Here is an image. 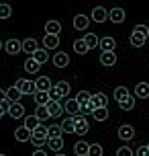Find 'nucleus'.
I'll return each instance as SVG.
<instances>
[{
  "label": "nucleus",
  "instance_id": "f257e3e1",
  "mask_svg": "<svg viewBox=\"0 0 149 156\" xmlns=\"http://www.w3.org/2000/svg\"><path fill=\"white\" fill-rule=\"evenodd\" d=\"M15 86L18 88V90H21V94H35V93H37V86H35V80H27V78H18Z\"/></svg>",
  "mask_w": 149,
  "mask_h": 156
},
{
  "label": "nucleus",
  "instance_id": "f03ea898",
  "mask_svg": "<svg viewBox=\"0 0 149 156\" xmlns=\"http://www.w3.org/2000/svg\"><path fill=\"white\" fill-rule=\"evenodd\" d=\"M118 138L125 140V142L133 140V138H135V127H133V125H129V123H123L121 127H118Z\"/></svg>",
  "mask_w": 149,
  "mask_h": 156
},
{
  "label": "nucleus",
  "instance_id": "7ed1b4c3",
  "mask_svg": "<svg viewBox=\"0 0 149 156\" xmlns=\"http://www.w3.org/2000/svg\"><path fill=\"white\" fill-rule=\"evenodd\" d=\"M4 49H6V54L16 55L18 51H23V41H18V39H8L6 45H4Z\"/></svg>",
  "mask_w": 149,
  "mask_h": 156
},
{
  "label": "nucleus",
  "instance_id": "20e7f679",
  "mask_svg": "<svg viewBox=\"0 0 149 156\" xmlns=\"http://www.w3.org/2000/svg\"><path fill=\"white\" fill-rule=\"evenodd\" d=\"M90 103H92V107H94V109H102V107H106V105H108V97H106L104 93H96V94H92Z\"/></svg>",
  "mask_w": 149,
  "mask_h": 156
},
{
  "label": "nucleus",
  "instance_id": "39448f33",
  "mask_svg": "<svg viewBox=\"0 0 149 156\" xmlns=\"http://www.w3.org/2000/svg\"><path fill=\"white\" fill-rule=\"evenodd\" d=\"M74 121H76V133H78V136H84V133L90 129V125H88V121H86L84 115H76Z\"/></svg>",
  "mask_w": 149,
  "mask_h": 156
},
{
  "label": "nucleus",
  "instance_id": "423d86ee",
  "mask_svg": "<svg viewBox=\"0 0 149 156\" xmlns=\"http://www.w3.org/2000/svg\"><path fill=\"white\" fill-rule=\"evenodd\" d=\"M92 21L94 23H104V21H108V10L106 8H102V6H96L94 10H92Z\"/></svg>",
  "mask_w": 149,
  "mask_h": 156
},
{
  "label": "nucleus",
  "instance_id": "0eeeda50",
  "mask_svg": "<svg viewBox=\"0 0 149 156\" xmlns=\"http://www.w3.org/2000/svg\"><path fill=\"white\" fill-rule=\"evenodd\" d=\"M68 64H70V55L65 54V51H57L53 55V66L55 68H68Z\"/></svg>",
  "mask_w": 149,
  "mask_h": 156
},
{
  "label": "nucleus",
  "instance_id": "6e6552de",
  "mask_svg": "<svg viewBox=\"0 0 149 156\" xmlns=\"http://www.w3.org/2000/svg\"><path fill=\"white\" fill-rule=\"evenodd\" d=\"M8 115L12 117V119H23L25 117V105L23 103H12L10 109H8Z\"/></svg>",
  "mask_w": 149,
  "mask_h": 156
},
{
  "label": "nucleus",
  "instance_id": "1a4fd4ad",
  "mask_svg": "<svg viewBox=\"0 0 149 156\" xmlns=\"http://www.w3.org/2000/svg\"><path fill=\"white\" fill-rule=\"evenodd\" d=\"M61 105H63V111H65V113H70V115H74V117L80 113V105H78L76 99H68V101L61 103Z\"/></svg>",
  "mask_w": 149,
  "mask_h": 156
},
{
  "label": "nucleus",
  "instance_id": "9d476101",
  "mask_svg": "<svg viewBox=\"0 0 149 156\" xmlns=\"http://www.w3.org/2000/svg\"><path fill=\"white\" fill-rule=\"evenodd\" d=\"M100 64L106 66V68L114 66V64H117V54H114V51H102L100 54Z\"/></svg>",
  "mask_w": 149,
  "mask_h": 156
},
{
  "label": "nucleus",
  "instance_id": "9b49d317",
  "mask_svg": "<svg viewBox=\"0 0 149 156\" xmlns=\"http://www.w3.org/2000/svg\"><path fill=\"white\" fill-rule=\"evenodd\" d=\"M61 33V23L59 21H47L45 23V35H59Z\"/></svg>",
  "mask_w": 149,
  "mask_h": 156
},
{
  "label": "nucleus",
  "instance_id": "f8f14e48",
  "mask_svg": "<svg viewBox=\"0 0 149 156\" xmlns=\"http://www.w3.org/2000/svg\"><path fill=\"white\" fill-rule=\"evenodd\" d=\"M45 107H47V111H49V117H53V119H57V117L63 113V105H61V103H53V101H49Z\"/></svg>",
  "mask_w": 149,
  "mask_h": 156
},
{
  "label": "nucleus",
  "instance_id": "ddd939ff",
  "mask_svg": "<svg viewBox=\"0 0 149 156\" xmlns=\"http://www.w3.org/2000/svg\"><path fill=\"white\" fill-rule=\"evenodd\" d=\"M88 25H90V19H88L86 15H76L74 16V29L84 31V29H88Z\"/></svg>",
  "mask_w": 149,
  "mask_h": 156
},
{
  "label": "nucleus",
  "instance_id": "4468645a",
  "mask_svg": "<svg viewBox=\"0 0 149 156\" xmlns=\"http://www.w3.org/2000/svg\"><path fill=\"white\" fill-rule=\"evenodd\" d=\"M35 86H37V90H41V93H49V88H51V80H49L47 76H39L37 80H35Z\"/></svg>",
  "mask_w": 149,
  "mask_h": 156
},
{
  "label": "nucleus",
  "instance_id": "2eb2a0df",
  "mask_svg": "<svg viewBox=\"0 0 149 156\" xmlns=\"http://www.w3.org/2000/svg\"><path fill=\"white\" fill-rule=\"evenodd\" d=\"M108 19H110V21H112V23H123V21H125V10H123V8H117V6H114V8H112V10H110V12H108Z\"/></svg>",
  "mask_w": 149,
  "mask_h": 156
},
{
  "label": "nucleus",
  "instance_id": "dca6fc26",
  "mask_svg": "<svg viewBox=\"0 0 149 156\" xmlns=\"http://www.w3.org/2000/svg\"><path fill=\"white\" fill-rule=\"evenodd\" d=\"M15 138L18 142H31V138H33V132H29V129H27V127H18V129H16L15 132Z\"/></svg>",
  "mask_w": 149,
  "mask_h": 156
},
{
  "label": "nucleus",
  "instance_id": "f3484780",
  "mask_svg": "<svg viewBox=\"0 0 149 156\" xmlns=\"http://www.w3.org/2000/svg\"><path fill=\"white\" fill-rule=\"evenodd\" d=\"M129 39H131V45H133V47H143V45H145V41H147V35H141V33L133 31Z\"/></svg>",
  "mask_w": 149,
  "mask_h": 156
},
{
  "label": "nucleus",
  "instance_id": "a211bd4d",
  "mask_svg": "<svg viewBox=\"0 0 149 156\" xmlns=\"http://www.w3.org/2000/svg\"><path fill=\"white\" fill-rule=\"evenodd\" d=\"M31 58H33V60H35V62H39L41 66H43V64H45V62H49V51H47V49H45V47H43V49H41V47H39V49H37V51H35V54H33Z\"/></svg>",
  "mask_w": 149,
  "mask_h": 156
},
{
  "label": "nucleus",
  "instance_id": "6ab92c4d",
  "mask_svg": "<svg viewBox=\"0 0 149 156\" xmlns=\"http://www.w3.org/2000/svg\"><path fill=\"white\" fill-rule=\"evenodd\" d=\"M88 150H90V144L84 142V140H80V142L74 144V152H76L78 156H88Z\"/></svg>",
  "mask_w": 149,
  "mask_h": 156
},
{
  "label": "nucleus",
  "instance_id": "aec40b11",
  "mask_svg": "<svg viewBox=\"0 0 149 156\" xmlns=\"http://www.w3.org/2000/svg\"><path fill=\"white\" fill-rule=\"evenodd\" d=\"M70 82H68V80H59V82H57V84H55V90H57V93H59V97H61V99H65V97H68V94H70Z\"/></svg>",
  "mask_w": 149,
  "mask_h": 156
},
{
  "label": "nucleus",
  "instance_id": "412c9836",
  "mask_svg": "<svg viewBox=\"0 0 149 156\" xmlns=\"http://www.w3.org/2000/svg\"><path fill=\"white\" fill-rule=\"evenodd\" d=\"M21 97L23 94H21V90L16 86H10L6 90V101H10V103H21Z\"/></svg>",
  "mask_w": 149,
  "mask_h": 156
},
{
  "label": "nucleus",
  "instance_id": "4be33fe9",
  "mask_svg": "<svg viewBox=\"0 0 149 156\" xmlns=\"http://www.w3.org/2000/svg\"><path fill=\"white\" fill-rule=\"evenodd\" d=\"M135 97H139V99H147V97H149V84H147V82H139V84L135 86Z\"/></svg>",
  "mask_w": 149,
  "mask_h": 156
},
{
  "label": "nucleus",
  "instance_id": "5701e85b",
  "mask_svg": "<svg viewBox=\"0 0 149 156\" xmlns=\"http://www.w3.org/2000/svg\"><path fill=\"white\" fill-rule=\"evenodd\" d=\"M47 146L51 152H61L63 148V138H49L47 140Z\"/></svg>",
  "mask_w": 149,
  "mask_h": 156
},
{
  "label": "nucleus",
  "instance_id": "b1692460",
  "mask_svg": "<svg viewBox=\"0 0 149 156\" xmlns=\"http://www.w3.org/2000/svg\"><path fill=\"white\" fill-rule=\"evenodd\" d=\"M39 49V45H37V41L33 37H29V39H25L23 41V51H27V54H35Z\"/></svg>",
  "mask_w": 149,
  "mask_h": 156
},
{
  "label": "nucleus",
  "instance_id": "393cba45",
  "mask_svg": "<svg viewBox=\"0 0 149 156\" xmlns=\"http://www.w3.org/2000/svg\"><path fill=\"white\" fill-rule=\"evenodd\" d=\"M25 70L29 72V74H37V72L41 70V64L35 62L33 58H29V60H25Z\"/></svg>",
  "mask_w": 149,
  "mask_h": 156
},
{
  "label": "nucleus",
  "instance_id": "a878e982",
  "mask_svg": "<svg viewBox=\"0 0 149 156\" xmlns=\"http://www.w3.org/2000/svg\"><path fill=\"white\" fill-rule=\"evenodd\" d=\"M43 45H45V49H55V47L59 45V37H55V35H45V37H43Z\"/></svg>",
  "mask_w": 149,
  "mask_h": 156
},
{
  "label": "nucleus",
  "instance_id": "bb28decb",
  "mask_svg": "<svg viewBox=\"0 0 149 156\" xmlns=\"http://www.w3.org/2000/svg\"><path fill=\"white\" fill-rule=\"evenodd\" d=\"M74 51H76V54H80V55H84V54H88V51H90V49H88V45H86V41H84V37L74 41Z\"/></svg>",
  "mask_w": 149,
  "mask_h": 156
},
{
  "label": "nucleus",
  "instance_id": "cd10ccee",
  "mask_svg": "<svg viewBox=\"0 0 149 156\" xmlns=\"http://www.w3.org/2000/svg\"><path fill=\"white\" fill-rule=\"evenodd\" d=\"M98 45H100L102 51H114V39L112 37H102Z\"/></svg>",
  "mask_w": 149,
  "mask_h": 156
},
{
  "label": "nucleus",
  "instance_id": "c85d7f7f",
  "mask_svg": "<svg viewBox=\"0 0 149 156\" xmlns=\"http://www.w3.org/2000/svg\"><path fill=\"white\" fill-rule=\"evenodd\" d=\"M84 41H86L88 49H94V47H98V43H100V39H98V35H96V33H86Z\"/></svg>",
  "mask_w": 149,
  "mask_h": 156
},
{
  "label": "nucleus",
  "instance_id": "c756f323",
  "mask_svg": "<svg viewBox=\"0 0 149 156\" xmlns=\"http://www.w3.org/2000/svg\"><path fill=\"white\" fill-rule=\"evenodd\" d=\"M129 94H131V93H129L127 86H117V88H114V99H117V103H123Z\"/></svg>",
  "mask_w": 149,
  "mask_h": 156
},
{
  "label": "nucleus",
  "instance_id": "7c9ffc66",
  "mask_svg": "<svg viewBox=\"0 0 149 156\" xmlns=\"http://www.w3.org/2000/svg\"><path fill=\"white\" fill-rule=\"evenodd\" d=\"M61 129L68 133H76V121H74V117H68V119H63L61 121Z\"/></svg>",
  "mask_w": 149,
  "mask_h": 156
},
{
  "label": "nucleus",
  "instance_id": "2f4dec72",
  "mask_svg": "<svg viewBox=\"0 0 149 156\" xmlns=\"http://www.w3.org/2000/svg\"><path fill=\"white\" fill-rule=\"evenodd\" d=\"M25 127L29 129V132H35L37 127H39V119L35 115H29V117H25Z\"/></svg>",
  "mask_w": 149,
  "mask_h": 156
},
{
  "label": "nucleus",
  "instance_id": "473e14b6",
  "mask_svg": "<svg viewBox=\"0 0 149 156\" xmlns=\"http://www.w3.org/2000/svg\"><path fill=\"white\" fill-rule=\"evenodd\" d=\"M118 107H121L123 111H133L135 109V97H133V94H129L123 103H118Z\"/></svg>",
  "mask_w": 149,
  "mask_h": 156
},
{
  "label": "nucleus",
  "instance_id": "72a5a7b5",
  "mask_svg": "<svg viewBox=\"0 0 149 156\" xmlns=\"http://www.w3.org/2000/svg\"><path fill=\"white\" fill-rule=\"evenodd\" d=\"M35 117L39 119V121H45V119H49V111L45 105H37V109H35Z\"/></svg>",
  "mask_w": 149,
  "mask_h": 156
},
{
  "label": "nucleus",
  "instance_id": "f704fd0d",
  "mask_svg": "<svg viewBox=\"0 0 149 156\" xmlns=\"http://www.w3.org/2000/svg\"><path fill=\"white\" fill-rule=\"evenodd\" d=\"M92 115H94V119L98 121V123H100V121H106V119H108V109H106V107H102V109H94Z\"/></svg>",
  "mask_w": 149,
  "mask_h": 156
},
{
  "label": "nucleus",
  "instance_id": "c9c22d12",
  "mask_svg": "<svg viewBox=\"0 0 149 156\" xmlns=\"http://www.w3.org/2000/svg\"><path fill=\"white\" fill-rule=\"evenodd\" d=\"M90 99H92V94L88 93V90H80V93L76 94V101H78V105H84V103H90Z\"/></svg>",
  "mask_w": 149,
  "mask_h": 156
},
{
  "label": "nucleus",
  "instance_id": "e433bc0d",
  "mask_svg": "<svg viewBox=\"0 0 149 156\" xmlns=\"http://www.w3.org/2000/svg\"><path fill=\"white\" fill-rule=\"evenodd\" d=\"M61 133H63L61 125H49V129H47L49 138H61Z\"/></svg>",
  "mask_w": 149,
  "mask_h": 156
},
{
  "label": "nucleus",
  "instance_id": "4c0bfd02",
  "mask_svg": "<svg viewBox=\"0 0 149 156\" xmlns=\"http://www.w3.org/2000/svg\"><path fill=\"white\" fill-rule=\"evenodd\" d=\"M35 101H37V105H47L49 103V93H41V90H37V93H35Z\"/></svg>",
  "mask_w": 149,
  "mask_h": 156
},
{
  "label": "nucleus",
  "instance_id": "58836bf2",
  "mask_svg": "<svg viewBox=\"0 0 149 156\" xmlns=\"http://www.w3.org/2000/svg\"><path fill=\"white\" fill-rule=\"evenodd\" d=\"M47 125H43V123H39V127H37V129H35V132H33V136H35V138H47L49 140V136H47Z\"/></svg>",
  "mask_w": 149,
  "mask_h": 156
},
{
  "label": "nucleus",
  "instance_id": "ea45409f",
  "mask_svg": "<svg viewBox=\"0 0 149 156\" xmlns=\"http://www.w3.org/2000/svg\"><path fill=\"white\" fill-rule=\"evenodd\" d=\"M104 150H102L100 144H90V150H88V156H102Z\"/></svg>",
  "mask_w": 149,
  "mask_h": 156
},
{
  "label": "nucleus",
  "instance_id": "a19ab883",
  "mask_svg": "<svg viewBox=\"0 0 149 156\" xmlns=\"http://www.w3.org/2000/svg\"><path fill=\"white\" fill-rule=\"evenodd\" d=\"M12 15V8H10V4H0V19H8V16Z\"/></svg>",
  "mask_w": 149,
  "mask_h": 156
},
{
  "label": "nucleus",
  "instance_id": "79ce46f5",
  "mask_svg": "<svg viewBox=\"0 0 149 156\" xmlns=\"http://www.w3.org/2000/svg\"><path fill=\"white\" fill-rule=\"evenodd\" d=\"M31 144L39 150V148H43V146L47 144V138H35V136H33V138H31Z\"/></svg>",
  "mask_w": 149,
  "mask_h": 156
},
{
  "label": "nucleus",
  "instance_id": "37998d69",
  "mask_svg": "<svg viewBox=\"0 0 149 156\" xmlns=\"http://www.w3.org/2000/svg\"><path fill=\"white\" fill-rule=\"evenodd\" d=\"M80 113H82V115H86V113H94L92 103H84V105H80Z\"/></svg>",
  "mask_w": 149,
  "mask_h": 156
},
{
  "label": "nucleus",
  "instance_id": "c03bdc74",
  "mask_svg": "<svg viewBox=\"0 0 149 156\" xmlns=\"http://www.w3.org/2000/svg\"><path fill=\"white\" fill-rule=\"evenodd\" d=\"M117 156H133V150L129 148V146H121L117 150Z\"/></svg>",
  "mask_w": 149,
  "mask_h": 156
},
{
  "label": "nucleus",
  "instance_id": "a18cd8bd",
  "mask_svg": "<svg viewBox=\"0 0 149 156\" xmlns=\"http://www.w3.org/2000/svg\"><path fill=\"white\" fill-rule=\"evenodd\" d=\"M59 99H61V97H59V93L55 90V86H51V88H49V101L57 103V101H59Z\"/></svg>",
  "mask_w": 149,
  "mask_h": 156
},
{
  "label": "nucleus",
  "instance_id": "49530a36",
  "mask_svg": "<svg viewBox=\"0 0 149 156\" xmlns=\"http://www.w3.org/2000/svg\"><path fill=\"white\" fill-rule=\"evenodd\" d=\"M10 105H12L10 101H4V103H0V119L4 117V113H8V109H10Z\"/></svg>",
  "mask_w": 149,
  "mask_h": 156
},
{
  "label": "nucleus",
  "instance_id": "de8ad7c7",
  "mask_svg": "<svg viewBox=\"0 0 149 156\" xmlns=\"http://www.w3.org/2000/svg\"><path fill=\"white\" fill-rule=\"evenodd\" d=\"M135 156H149V148L147 146H139L137 152H135Z\"/></svg>",
  "mask_w": 149,
  "mask_h": 156
},
{
  "label": "nucleus",
  "instance_id": "09e8293b",
  "mask_svg": "<svg viewBox=\"0 0 149 156\" xmlns=\"http://www.w3.org/2000/svg\"><path fill=\"white\" fill-rule=\"evenodd\" d=\"M133 31L141 33V35H147V33H149V27H145V25H135V29H133Z\"/></svg>",
  "mask_w": 149,
  "mask_h": 156
},
{
  "label": "nucleus",
  "instance_id": "8fccbe9b",
  "mask_svg": "<svg viewBox=\"0 0 149 156\" xmlns=\"http://www.w3.org/2000/svg\"><path fill=\"white\" fill-rule=\"evenodd\" d=\"M4 101H6V90L0 88V103H4Z\"/></svg>",
  "mask_w": 149,
  "mask_h": 156
},
{
  "label": "nucleus",
  "instance_id": "3c124183",
  "mask_svg": "<svg viewBox=\"0 0 149 156\" xmlns=\"http://www.w3.org/2000/svg\"><path fill=\"white\" fill-rule=\"evenodd\" d=\"M57 156H65V154H61V152H57Z\"/></svg>",
  "mask_w": 149,
  "mask_h": 156
},
{
  "label": "nucleus",
  "instance_id": "603ef678",
  "mask_svg": "<svg viewBox=\"0 0 149 156\" xmlns=\"http://www.w3.org/2000/svg\"><path fill=\"white\" fill-rule=\"evenodd\" d=\"M0 49H2V41H0Z\"/></svg>",
  "mask_w": 149,
  "mask_h": 156
},
{
  "label": "nucleus",
  "instance_id": "864d4df0",
  "mask_svg": "<svg viewBox=\"0 0 149 156\" xmlns=\"http://www.w3.org/2000/svg\"><path fill=\"white\" fill-rule=\"evenodd\" d=\"M0 156H6V154H0Z\"/></svg>",
  "mask_w": 149,
  "mask_h": 156
},
{
  "label": "nucleus",
  "instance_id": "5fc2aeb1",
  "mask_svg": "<svg viewBox=\"0 0 149 156\" xmlns=\"http://www.w3.org/2000/svg\"><path fill=\"white\" fill-rule=\"evenodd\" d=\"M147 37H149V33H147Z\"/></svg>",
  "mask_w": 149,
  "mask_h": 156
},
{
  "label": "nucleus",
  "instance_id": "6e6d98bb",
  "mask_svg": "<svg viewBox=\"0 0 149 156\" xmlns=\"http://www.w3.org/2000/svg\"><path fill=\"white\" fill-rule=\"evenodd\" d=\"M33 156H37V154H33Z\"/></svg>",
  "mask_w": 149,
  "mask_h": 156
},
{
  "label": "nucleus",
  "instance_id": "4d7b16f0",
  "mask_svg": "<svg viewBox=\"0 0 149 156\" xmlns=\"http://www.w3.org/2000/svg\"><path fill=\"white\" fill-rule=\"evenodd\" d=\"M147 148H149V146H147Z\"/></svg>",
  "mask_w": 149,
  "mask_h": 156
}]
</instances>
